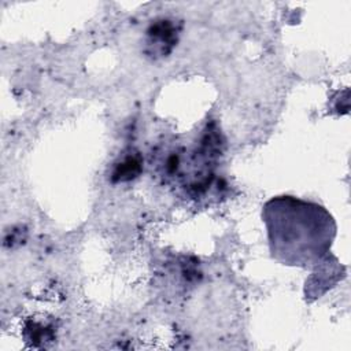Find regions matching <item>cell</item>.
<instances>
[{"label": "cell", "instance_id": "obj_1", "mask_svg": "<svg viewBox=\"0 0 351 351\" xmlns=\"http://www.w3.org/2000/svg\"><path fill=\"white\" fill-rule=\"evenodd\" d=\"M262 219L270 255L287 266L315 267L329 255L336 237V222L324 206L291 195L269 199Z\"/></svg>", "mask_w": 351, "mask_h": 351}]
</instances>
